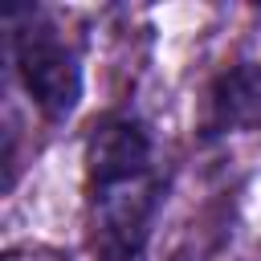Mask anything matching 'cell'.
<instances>
[{
    "instance_id": "obj_1",
    "label": "cell",
    "mask_w": 261,
    "mask_h": 261,
    "mask_svg": "<svg viewBox=\"0 0 261 261\" xmlns=\"http://www.w3.org/2000/svg\"><path fill=\"white\" fill-rule=\"evenodd\" d=\"M12 57L24 90L49 118H65L82 98V65L61 33L45 20H29L12 33Z\"/></svg>"
},
{
    "instance_id": "obj_2",
    "label": "cell",
    "mask_w": 261,
    "mask_h": 261,
    "mask_svg": "<svg viewBox=\"0 0 261 261\" xmlns=\"http://www.w3.org/2000/svg\"><path fill=\"white\" fill-rule=\"evenodd\" d=\"M86 171H90L94 192L151 175V135H147V126L139 118H126V114H110V118L94 122V130L86 139Z\"/></svg>"
},
{
    "instance_id": "obj_3",
    "label": "cell",
    "mask_w": 261,
    "mask_h": 261,
    "mask_svg": "<svg viewBox=\"0 0 261 261\" xmlns=\"http://www.w3.org/2000/svg\"><path fill=\"white\" fill-rule=\"evenodd\" d=\"M261 122V65H237L220 73L208 90L204 126L208 135H228Z\"/></svg>"
},
{
    "instance_id": "obj_4",
    "label": "cell",
    "mask_w": 261,
    "mask_h": 261,
    "mask_svg": "<svg viewBox=\"0 0 261 261\" xmlns=\"http://www.w3.org/2000/svg\"><path fill=\"white\" fill-rule=\"evenodd\" d=\"M4 261H20V253H8V257H4Z\"/></svg>"
}]
</instances>
